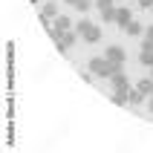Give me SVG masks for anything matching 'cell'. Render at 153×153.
<instances>
[{
  "instance_id": "30bf717a",
  "label": "cell",
  "mask_w": 153,
  "mask_h": 153,
  "mask_svg": "<svg viewBox=\"0 0 153 153\" xmlns=\"http://www.w3.org/2000/svg\"><path fill=\"white\" fill-rule=\"evenodd\" d=\"M69 6L72 9H78V12H81V15H84V12H90V9H93V0H67Z\"/></svg>"
},
{
  "instance_id": "2e32d148",
  "label": "cell",
  "mask_w": 153,
  "mask_h": 153,
  "mask_svg": "<svg viewBox=\"0 0 153 153\" xmlns=\"http://www.w3.org/2000/svg\"><path fill=\"white\" fill-rule=\"evenodd\" d=\"M136 3H139L142 9H150V6H153V0H136Z\"/></svg>"
},
{
  "instance_id": "ac0fdd59",
  "label": "cell",
  "mask_w": 153,
  "mask_h": 153,
  "mask_svg": "<svg viewBox=\"0 0 153 153\" xmlns=\"http://www.w3.org/2000/svg\"><path fill=\"white\" fill-rule=\"evenodd\" d=\"M147 110H150V113H153V95H150V104H147Z\"/></svg>"
},
{
  "instance_id": "44dd1931",
  "label": "cell",
  "mask_w": 153,
  "mask_h": 153,
  "mask_svg": "<svg viewBox=\"0 0 153 153\" xmlns=\"http://www.w3.org/2000/svg\"><path fill=\"white\" fill-rule=\"evenodd\" d=\"M93 3H95V0H93Z\"/></svg>"
},
{
  "instance_id": "e0dca14e",
  "label": "cell",
  "mask_w": 153,
  "mask_h": 153,
  "mask_svg": "<svg viewBox=\"0 0 153 153\" xmlns=\"http://www.w3.org/2000/svg\"><path fill=\"white\" fill-rule=\"evenodd\" d=\"M145 38H147V41H153V26H147V29H145Z\"/></svg>"
},
{
  "instance_id": "3957f363",
  "label": "cell",
  "mask_w": 153,
  "mask_h": 153,
  "mask_svg": "<svg viewBox=\"0 0 153 153\" xmlns=\"http://www.w3.org/2000/svg\"><path fill=\"white\" fill-rule=\"evenodd\" d=\"M104 55L110 58V64L116 67V72H121V69H124V58H127V55H124V49H121V46H116V43H113V46H107V52H104Z\"/></svg>"
},
{
  "instance_id": "9a60e30c",
  "label": "cell",
  "mask_w": 153,
  "mask_h": 153,
  "mask_svg": "<svg viewBox=\"0 0 153 153\" xmlns=\"http://www.w3.org/2000/svg\"><path fill=\"white\" fill-rule=\"evenodd\" d=\"M113 6V0H95V9L101 12V9H110Z\"/></svg>"
},
{
  "instance_id": "8fae6325",
  "label": "cell",
  "mask_w": 153,
  "mask_h": 153,
  "mask_svg": "<svg viewBox=\"0 0 153 153\" xmlns=\"http://www.w3.org/2000/svg\"><path fill=\"white\" fill-rule=\"evenodd\" d=\"M113 104H116V107H127V104H130L127 93H121V90H113Z\"/></svg>"
},
{
  "instance_id": "4fadbf2b",
  "label": "cell",
  "mask_w": 153,
  "mask_h": 153,
  "mask_svg": "<svg viewBox=\"0 0 153 153\" xmlns=\"http://www.w3.org/2000/svg\"><path fill=\"white\" fill-rule=\"evenodd\" d=\"M101 20H104V23H116V6L101 9Z\"/></svg>"
},
{
  "instance_id": "9c48e42d",
  "label": "cell",
  "mask_w": 153,
  "mask_h": 153,
  "mask_svg": "<svg viewBox=\"0 0 153 153\" xmlns=\"http://www.w3.org/2000/svg\"><path fill=\"white\" fill-rule=\"evenodd\" d=\"M52 26H55V29H61V32H67V29H75V26L69 23V17H67V15H58L55 20H52Z\"/></svg>"
},
{
  "instance_id": "7c38bea8",
  "label": "cell",
  "mask_w": 153,
  "mask_h": 153,
  "mask_svg": "<svg viewBox=\"0 0 153 153\" xmlns=\"http://www.w3.org/2000/svg\"><path fill=\"white\" fill-rule=\"evenodd\" d=\"M145 29H147V26L136 23V20H130V23H127V29H124V32H127V35H145Z\"/></svg>"
},
{
  "instance_id": "8992f818",
  "label": "cell",
  "mask_w": 153,
  "mask_h": 153,
  "mask_svg": "<svg viewBox=\"0 0 153 153\" xmlns=\"http://www.w3.org/2000/svg\"><path fill=\"white\" fill-rule=\"evenodd\" d=\"M113 81V90H121V93H130V81H127V75H124V69L121 72H116V75L110 78Z\"/></svg>"
},
{
  "instance_id": "ba28073f",
  "label": "cell",
  "mask_w": 153,
  "mask_h": 153,
  "mask_svg": "<svg viewBox=\"0 0 153 153\" xmlns=\"http://www.w3.org/2000/svg\"><path fill=\"white\" fill-rule=\"evenodd\" d=\"M127 98H130V107H133V110H136L139 104L145 101V93H142V90H139V87H130V93H127Z\"/></svg>"
},
{
  "instance_id": "277c9868",
  "label": "cell",
  "mask_w": 153,
  "mask_h": 153,
  "mask_svg": "<svg viewBox=\"0 0 153 153\" xmlns=\"http://www.w3.org/2000/svg\"><path fill=\"white\" fill-rule=\"evenodd\" d=\"M38 17H41V23L46 26V29H52V26H49V20H55V17H58V6H55V0H46Z\"/></svg>"
},
{
  "instance_id": "5bb4252c",
  "label": "cell",
  "mask_w": 153,
  "mask_h": 153,
  "mask_svg": "<svg viewBox=\"0 0 153 153\" xmlns=\"http://www.w3.org/2000/svg\"><path fill=\"white\" fill-rule=\"evenodd\" d=\"M139 90H142L145 95H150V90H153V78H142V81H139Z\"/></svg>"
},
{
  "instance_id": "ffe728a7",
  "label": "cell",
  "mask_w": 153,
  "mask_h": 153,
  "mask_svg": "<svg viewBox=\"0 0 153 153\" xmlns=\"http://www.w3.org/2000/svg\"><path fill=\"white\" fill-rule=\"evenodd\" d=\"M150 95H153V90H150Z\"/></svg>"
},
{
  "instance_id": "52a82bcc",
  "label": "cell",
  "mask_w": 153,
  "mask_h": 153,
  "mask_svg": "<svg viewBox=\"0 0 153 153\" xmlns=\"http://www.w3.org/2000/svg\"><path fill=\"white\" fill-rule=\"evenodd\" d=\"M130 20H133V12H130V9H116V23H119L121 29H127Z\"/></svg>"
},
{
  "instance_id": "6da1fadb",
  "label": "cell",
  "mask_w": 153,
  "mask_h": 153,
  "mask_svg": "<svg viewBox=\"0 0 153 153\" xmlns=\"http://www.w3.org/2000/svg\"><path fill=\"white\" fill-rule=\"evenodd\" d=\"M75 32L81 35V41H87V43H98L101 41V29H98L93 20H87V17H81L75 23Z\"/></svg>"
},
{
  "instance_id": "5b68a950",
  "label": "cell",
  "mask_w": 153,
  "mask_h": 153,
  "mask_svg": "<svg viewBox=\"0 0 153 153\" xmlns=\"http://www.w3.org/2000/svg\"><path fill=\"white\" fill-rule=\"evenodd\" d=\"M139 64L153 67V41H147V38L139 43Z\"/></svg>"
},
{
  "instance_id": "7a4b0ae2",
  "label": "cell",
  "mask_w": 153,
  "mask_h": 153,
  "mask_svg": "<svg viewBox=\"0 0 153 153\" xmlns=\"http://www.w3.org/2000/svg\"><path fill=\"white\" fill-rule=\"evenodd\" d=\"M90 72L98 75V78H113V75H116V67L110 64L107 55H101V58H93V61H90Z\"/></svg>"
},
{
  "instance_id": "d6986e66",
  "label": "cell",
  "mask_w": 153,
  "mask_h": 153,
  "mask_svg": "<svg viewBox=\"0 0 153 153\" xmlns=\"http://www.w3.org/2000/svg\"><path fill=\"white\" fill-rule=\"evenodd\" d=\"M150 78H153V67H150Z\"/></svg>"
}]
</instances>
